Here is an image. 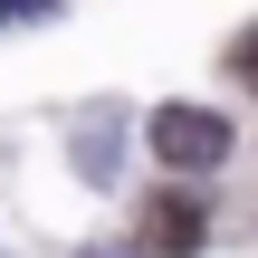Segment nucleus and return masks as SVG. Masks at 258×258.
I'll return each instance as SVG.
<instances>
[{
  "label": "nucleus",
  "instance_id": "1",
  "mask_svg": "<svg viewBox=\"0 0 258 258\" xmlns=\"http://www.w3.org/2000/svg\"><path fill=\"white\" fill-rule=\"evenodd\" d=\"M144 144H153V163H163V172H220V163H230V144H239V124H230L220 105L163 96V105L144 115Z\"/></svg>",
  "mask_w": 258,
  "mask_h": 258
},
{
  "label": "nucleus",
  "instance_id": "2",
  "mask_svg": "<svg viewBox=\"0 0 258 258\" xmlns=\"http://www.w3.org/2000/svg\"><path fill=\"white\" fill-rule=\"evenodd\" d=\"M211 191H201V172H182V182H163V191H144L134 201V249L144 258H201L211 249Z\"/></svg>",
  "mask_w": 258,
  "mask_h": 258
},
{
  "label": "nucleus",
  "instance_id": "3",
  "mask_svg": "<svg viewBox=\"0 0 258 258\" xmlns=\"http://www.w3.org/2000/svg\"><path fill=\"white\" fill-rule=\"evenodd\" d=\"M230 77H239V86H258V19L230 38Z\"/></svg>",
  "mask_w": 258,
  "mask_h": 258
},
{
  "label": "nucleus",
  "instance_id": "4",
  "mask_svg": "<svg viewBox=\"0 0 258 258\" xmlns=\"http://www.w3.org/2000/svg\"><path fill=\"white\" fill-rule=\"evenodd\" d=\"M29 19H57V0H0V29H29Z\"/></svg>",
  "mask_w": 258,
  "mask_h": 258
}]
</instances>
